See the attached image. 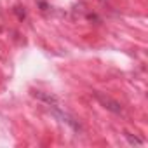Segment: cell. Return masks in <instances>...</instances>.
<instances>
[{
    "label": "cell",
    "mask_w": 148,
    "mask_h": 148,
    "mask_svg": "<svg viewBox=\"0 0 148 148\" xmlns=\"http://www.w3.org/2000/svg\"><path fill=\"white\" fill-rule=\"evenodd\" d=\"M51 108V112L54 113V117H58L61 122H64V124H68L73 131H80V124L75 120V119H73L70 113H66L63 108H59V103H56V105H52V106H49Z\"/></svg>",
    "instance_id": "cell-1"
},
{
    "label": "cell",
    "mask_w": 148,
    "mask_h": 148,
    "mask_svg": "<svg viewBox=\"0 0 148 148\" xmlns=\"http://www.w3.org/2000/svg\"><path fill=\"white\" fill-rule=\"evenodd\" d=\"M94 96H96V99H98L106 110H110V112H113V113H122V105H120L119 101L112 99L110 96H106V94H103V92H94Z\"/></svg>",
    "instance_id": "cell-2"
},
{
    "label": "cell",
    "mask_w": 148,
    "mask_h": 148,
    "mask_svg": "<svg viewBox=\"0 0 148 148\" xmlns=\"http://www.w3.org/2000/svg\"><path fill=\"white\" fill-rule=\"evenodd\" d=\"M124 136H125V139L129 141V145H145V141H143V139H139V138L132 136V134H131V132H127V131H125V134H124Z\"/></svg>",
    "instance_id": "cell-3"
},
{
    "label": "cell",
    "mask_w": 148,
    "mask_h": 148,
    "mask_svg": "<svg viewBox=\"0 0 148 148\" xmlns=\"http://www.w3.org/2000/svg\"><path fill=\"white\" fill-rule=\"evenodd\" d=\"M37 2H38V5H40L42 11H47V9H49V5L45 4V0H37Z\"/></svg>",
    "instance_id": "cell-4"
},
{
    "label": "cell",
    "mask_w": 148,
    "mask_h": 148,
    "mask_svg": "<svg viewBox=\"0 0 148 148\" xmlns=\"http://www.w3.org/2000/svg\"><path fill=\"white\" fill-rule=\"evenodd\" d=\"M16 14H18V16H19V19H23V18H25V16H26V12H25V11H23V12H21V7H16Z\"/></svg>",
    "instance_id": "cell-5"
}]
</instances>
